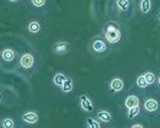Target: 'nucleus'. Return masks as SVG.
I'll return each mask as SVG.
<instances>
[{"instance_id": "1a4fd4ad", "label": "nucleus", "mask_w": 160, "mask_h": 128, "mask_svg": "<svg viewBox=\"0 0 160 128\" xmlns=\"http://www.w3.org/2000/svg\"><path fill=\"white\" fill-rule=\"evenodd\" d=\"M52 49H53V53H56V54H65L69 52L70 44L67 41H59V42H56L53 44Z\"/></svg>"}, {"instance_id": "4be33fe9", "label": "nucleus", "mask_w": 160, "mask_h": 128, "mask_svg": "<svg viewBox=\"0 0 160 128\" xmlns=\"http://www.w3.org/2000/svg\"><path fill=\"white\" fill-rule=\"evenodd\" d=\"M144 78H145V80H147L148 85L154 84V83H155V80H157L155 74H154V73H152V71H145V73H144Z\"/></svg>"}, {"instance_id": "20e7f679", "label": "nucleus", "mask_w": 160, "mask_h": 128, "mask_svg": "<svg viewBox=\"0 0 160 128\" xmlns=\"http://www.w3.org/2000/svg\"><path fill=\"white\" fill-rule=\"evenodd\" d=\"M21 120L23 123L26 125H36L38 121H40V115L36 112V111H26L22 113L21 116Z\"/></svg>"}, {"instance_id": "39448f33", "label": "nucleus", "mask_w": 160, "mask_h": 128, "mask_svg": "<svg viewBox=\"0 0 160 128\" xmlns=\"http://www.w3.org/2000/svg\"><path fill=\"white\" fill-rule=\"evenodd\" d=\"M123 89H124V81L121 78L116 76V78H112L110 80V83H108V91L111 94H118Z\"/></svg>"}, {"instance_id": "0eeeda50", "label": "nucleus", "mask_w": 160, "mask_h": 128, "mask_svg": "<svg viewBox=\"0 0 160 128\" xmlns=\"http://www.w3.org/2000/svg\"><path fill=\"white\" fill-rule=\"evenodd\" d=\"M0 58L2 62H6V63L12 62L16 58V51L12 47H6L0 52Z\"/></svg>"}, {"instance_id": "9d476101", "label": "nucleus", "mask_w": 160, "mask_h": 128, "mask_svg": "<svg viewBox=\"0 0 160 128\" xmlns=\"http://www.w3.org/2000/svg\"><path fill=\"white\" fill-rule=\"evenodd\" d=\"M96 118L100 121L101 123H110L112 121V115L107 110H101L96 113Z\"/></svg>"}, {"instance_id": "393cba45", "label": "nucleus", "mask_w": 160, "mask_h": 128, "mask_svg": "<svg viewBox=\"0 0 160 128\" xmlns=\"http://www.w3.org/2000/svg\"><path fill=\"white\" fill-rule=\"evenodd\" d=\"M158 83H159V85H160V75H159V78H158Z\"/></svg>"}, {"instance_id": "aec40b11", "label": "nucleus", "mask_w": 160, "mask_h": 128, "mask_svg": "<svg viewBox=\"0 0 160 128\" xmlns=\"http://www.w3.org/2000/svg\"><path fill=\"white\" fill-rule=\"evenodd\" d=\"M30 1V5L32 6V7H35V9H43L44 6H46V4H47V0H28Z\"/></svg>"}, {"instance_id": "5701e85b", "label": "nucleus", "mask_w": 160, "mask_h": 128, "mask_svg": "<svg viewBox=\"0 0 160 128\" xmlns=\"http://www.w3.org/2000/svg\"><path fill=\"white\" fill-rule=\"evenodd\" d=\"M8 2H10V4H16V2H20L22 0H6Z\"/></svg>"}, {"instance_id": "7ed1b4c3", "label": "nucleus", "mask_w": 160, "mask_h": 128, "mask_svg": "<svg viewBox=\"0 0 160 128\" xmlns=\"http://www.w3.org/2000/svg\"><path fill=\"white\" fill-rule=\"evenodd\" d=\"M19 65L25 70L31 69L35 65V56L32 53H28V52L22 53L19 57Z\"/></svg>"}, {"instance_id": "412c9836", "label": "nucleus", "mask_w": 160, "mask_h": 128, "mask_svg": "<svg viewBox=\"0 0 160 128\" xmlns=\"http://www.w3.org/2000/svg\"><path fill=\"white\" fill-rule=\"evenodd\" d=\"M136 85L138 86L139 89H145V87H148V83H147V80H145V78H144V74H140L137 76V79H136Z\"/></svg>"}, {"instance_id": "4468645a", "label": "nucleus", "mask_w": 160, "mask_h": 128, "mask_svg": "<svg viewBox=\"0 0 160 128\" xmlns=\"http://www.w3.org/2000/svg\"><path fill=\"white\" fill-rule=\"evenodd\" d=\"M0 126L2 128H15L16 123H15L14 118H11V117H5V118L1 120Z\"/></svg>"}, {"instance_id": "2eb2a0df", "label": "nucleus", "mask_w": 160, "mask_h": 128, "mask_svg": "<svg viewBox=\"0 0 160 128\" xmlns=\"http://www.w3.org/2000/svg\"><path fill=\"white\" fill-rule=\"evenodd\" d=\"M139 7L142 14H148L152 9V1L150 0H140Z\"/></svg>"}, {"instance_id": "f03ea898", "label": "nucleus", "mask_w": 160, "mask_h": 128, "mask_svg": "<svg viewBox=\"0 0 160 128\" xmlns=\"http://www.w3.org/2000/svg\"><path fill=\"white\" fill-rule=\"evenodd\" d=\"M90 48L94 53H98V54H101V53H105L107 49H108V43L106 42V40L101 38V37H95L92 41H91V44H90Z\"/></svg>"}, {"instance_id": "dca6fc26", "label": "nucleus", "mask_w": 160, "mask_h": 128, "mask_svg": "<svg viewBox=\"0 0 160 128\" xmlns=\"http://www.w3.org/2000/svg\"><path fill=\"white\" fill-rule=\"evenodd\" d=\"M65 79H67L65 74H63V73H56L52 80H53V84H54V85L60 87V85L64 83V80H65Z\"/></svg>"}, {"instance_id": "f8f14e48", "label": "nucleus", "mask_w": 160, "mask_h": 128, "mask_svg": "<svg viewBox=\"0 0 160 128\" xmlns=\"http://www.w3.org/2000/svg\"><path fill=\"white\" fill-rule=\"evenodd\" d=\"M134 106H139V99H138V96H136V95L127 96L126 100H124V107L126 108H131V107H134Z\"/></svg>"}, {"instance_id": "b1692460", "label": "nucleus", "mask_w": 160, "mask_h": 128, "mask_svg": "<svg viewBox=\"0 0 160 128\" xmlns=\"http://www.w3.org/2000/svg\"><path fill=\"white\" fill-rule=\"evenodd\" d=\"M132 127H133V128H137V127H138V128H142V127H143V125H138V123H137V125H133Z\"/></svg>"}, {"instance_id": "9b49d317", "label": "nucleus", "mask_w": 160, "mask_h": 128, "mask_svg": "<svg viewBox=\"0 0 160 128\" xmlns=\"http://www.w3.org/2000/svg\"><path fill=\"white\" fill-rule=\"evenodd\" d=\"M144 110L147 112H155L159 110V104L155 99H148L144 101Z\"/></svg>"}, {"instance_id": "f257e3e1", "label": "nucleus", "mask_w": 160, "mask_h": 128, "mask_svg": "<svg viewBox=\"0 0 160 128\" xmlns=\"http://www.w3.org/2000/svg\"><path fill=\"white\" fill-rule=\"evenodd\" d=\"M103 36L106 42L110 44H117L122 38V33H121L120 26L116 22L111 21L107 22L103 27Z\"/></svg>"}, {"instance_id": "423d86ee", "label": "nucleus", "mask_w": 160, "mask_h": 128, "mask_svg": "<svg viewBox=\"0 0 160 128\" xmlns=\"http://www.w3.org/2000/svg\"><path fill=\"white\" fill-rule=\"evenodd\" d=\"M79 107L85 112H92L94 111V102L88 95H81L79 97Z\"/></svg>"}, {"instance_id": "f3484780", "label": "nucleus", "mask_w": 160, "mask_h": 128, "mask_svg": "<svg viewBox=\"0 0 160 128\" xmlns=\"http://www.w3.org/2000/svg\"><path fill=\"white\" fill-rule=\"evenodd\" d=\"M85 126L88 128H100V121L96 120V118H91V117H88L85 120Z\"/></svg>"}, {"instance_id": "6e6552de", "label": "nucleus", "mask_w": 160, "mask_h": 128, "mask_svg": "<svg viewBox=\"0 0 160 128\" xmlns=\"http://www.w3.org/2000/svg\"><path fill=\"white\" fill-rule=\"evenodd\" d=\"M26 31H27V33H30L32 36H36L42 31V25L38 20H31L26 25Z\"/></svg>"}, {"instance_id": "a211bd4d", "label": "nucleus", "mask_w": 160, "mask_h": 128, "mask_svg": "<svg viewBox=\"0 0 160 128\" xmlns=\"http://www.w3.org/2000/svg\"><path fill=\"white\" fill-rule=\"evenodd\" d=\"M116 6L120 11H127L131 6L129 0H116Z\"/></svg>"}, {"instance_id": "ddd939ff", "label": "nucleus", "mask_w": 160, "mask_h": 128, "mask_svg": "<svg viewBox=\"0 0 160 128\" xmlns=\"http://www.w3.org/2000/svg\"><path fill=\"white\" fill-rule=\"evenodd\" d=\"M73 89H74V83H73V80L70 78H67L64 80V83L60 85V91L63 94H69V92L73 91Z\"/></svg>"}, {"instance_id": "6ab92c4d", "label": "nucleus", "mask_w": 160, "mask_h": 128, "mask_svg": "<svg viewBox=\"0 0 160 128\" xmlns=\"http://www.w3.org/2000/svg\"><path fill=\"white\" fill-rule=\"evenodd\" d=\"M127 110H128V111H127V118H128V120L136 118V117L139 115V111H140L139 106L131 107V108H127Z\"/></svg>"}]
</instances>
